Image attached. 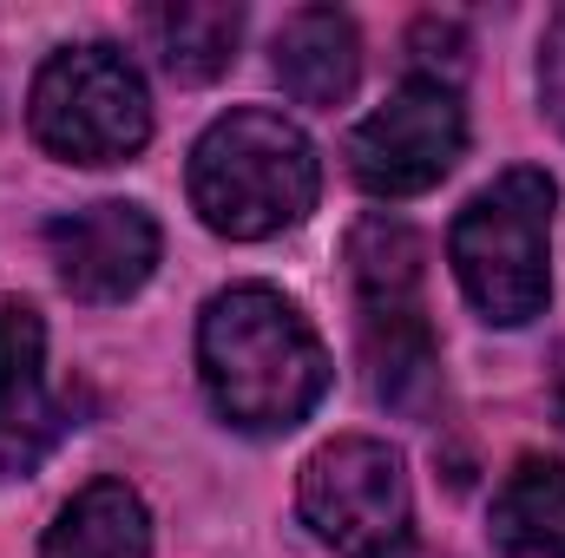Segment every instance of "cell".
<instances>
[{"label":"cell","mask_w":565,"mask_h":558,"mask_svg":"<svg viewBox=\"0 0 565 558\" xmlns=\"http://www.w3.org/2000/svg\"><path fill=\"white\" fill-rule=\"evenodd\" d=\"M198 382L224 427L289 433L329 395V348L282 289L237 282L198 315Z\"/></svg>","instance_id":"6da1fadb"},{"label":"cell","mask_w":565,"mask_h":558,"mask_svg":"<svg viewBox=\"0 0 565 558\" xmlns=\"http://www.w3.org/2000/svg\"><path fill=\"white\" fill-rule=\"evenodd\" d=\"M322 164L296 119L270 106H237L191 144V211L231 244H264L316 211Z\"/></svg>","instance_id":"7a4b0ae2"},{"label":"cell","mask_w":565,"mask_h":558,"mask_svg":"<svg viewBox=\"0 0 565 558\" xmlns=\"http://www.w3.org/2000/svg\"><path fill=\"white\" fill-rule=\"evenodd\" d=\"M553 204H559V184L540 164H513L487 191H473L447 230V264L467 289V302L493 329H526L533 315H546Z\"/></svg>","instance_id":"3957f363"},{"label":"cell","mask_w":565,"mask_h":558,"mask_svg":"<svg viewBox=\"0 0 565 558\" xmlns=\"http://www.w3.org/2000/svg\"><path fill=\"white\" fill-rule=\"evenodd\" d=\"M422 237L402 217H362L349 230V289H355V335L369 382L388 408H422L434 395V322L422 296Z\"/></svg>","instance_id":"277c9868"},{"label":"cell","mask_w":565,"mask_h":558,"mask_svg":"<svg viewBox=\"0 0 565 558\" xmlns=\"http://www.w3.org/2000/svg\"><path fill=\"white\" fill-rule=\"evenodd\" d=\"M26 126L40 151H53L60 164H126L151 139V99H145L139 66L106 46H60L26 93Z\"/></svg>","instance_id":"5b68a950"},{"label":"cell","mask_w":565,"mask_h":558,"mask_svg":"<svg viewBox=\"0 0 565 558\" xmlns=\"http://www.w3.org/2000/svg\"><path fill=\"white\" fill-rule=\"evenodd\" d=\"M296 506H302V526L342 558H402L408 519H415L402 453L369 433H342L316 447L302 460Z\"/></svg>","instance_id":"8992f818"},{"label":"cell","mask_w":565,"mask_h":558,"mask_svg":"<svg viewBox=\"0 0 565 558\" xmlns=\"http://www.w3.org/2000/svg\"><path fill=\"white\" fill-rule=\"evenodd\" d=\"M467 151L460 93L440 73H408L355 132H349V178L369 197H422Z\"/></svg>","instance_id":"52a82bcc"},{"label":"cell","mask_w":565,"mask_h":558,"mask_svg":"<svg viewBox=\"0 0 565 558\" xmlns=\"http://www.w3.org/2000/svg\"><path fill=\"white\" fill-rule=\"evenodd\" d=\"M46 257L66 296L79 302H126L158 270V224L145 204L99 197L86 211H66L46 224Z\"/></svg>","instance_id":"ba28073f"},{"label":"cell","mask_w":565,"mask_h":558,"mask_svg":"<svg viewBox=\"0 0 565 558\" xmlns=\"http://www.w3.org/2000/svg\"><path fill=\"white\" fill-rule=\"evenodd\" d=\"M66 401L46 382V322L33 302L0 296V486L26 480L60 440H66Z\"/></svg>","instance_id":"9c48e42d"},{"label":"cell","mask_w":565,"mask_h":558,"mask_svg":"<svg viewBox=\"0 0 565 558\" xmlns=\"http://www.w3.org/2000/svg\"><path fill=\"white\" fill-rule=\"evenodd\" d=\"M270 66H277L282 93L296 106H342L362 79V40L355 20L335 7H296L270 40Z\"/></svg>","instance_id":"30bf717a"},{"label":"cell","mask_w":565,"mask_h":558,"mask_svg":"<svg viewBox=\"0 0 565 558\" xmlns=\"http://www.w3.org/2000/svg\"><path fill=\"white\" fill-rule=\"evenodd\" d=\"M40 558H151V513L126 480H86L46 526Z\"/></svg>","instance_id":"8fae6325"},{"label":"cell","mask_w":565,"mask_h":558,"mask_svg":"<svg viewBox=\"0 0 565 558\" xmlns=\"http://www.w3.org/2000/svg\"><path fill=\"white\" fill-rule=\"evenodd\" d=\"M487 539L507 558H565V460L526 453L493 506H487Z\"/></svg>","instance_id":"7c38bea8"},{"label":"cell","mask_w":565,"mask_h":558,"mask_svg":"<svg viewBox=\"0 0 565 558\" xmlns=\"http://www.w3.org/2000/svg\"><path fill=\"white\" fill-rule=\"evenodd\" d=\"M139 26H145L158 66H164L171 79L204 86V79H217V73L237 60L244 7H224V0H164V7H145Z\"/></svg>","instance_id":"4fadbf2b"},{"label":"cell","mask_w":565,"mask_h":558,"mask_svg":"<svg viewBox=\"0 0 565 558\" xmlns=\"http://www.w3.org/2000/svg\"><path fill=\"white\" fill-rule=\"evenodd\" d=\"M540 99H546L553 126L565 132V7L553 13V26H546V46H540Z\"/></svg>","instance_id":"5bb4252c"}]
</instances>
